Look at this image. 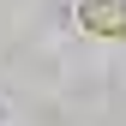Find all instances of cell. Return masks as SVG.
I'll return each instance as SVG.
<instances>
[{
  "label": "cell",
  "instance_id": "cell-1",
  "mask_svg": "<svg viewBox=\"0 0 126 126\" xmlns=\"http://www.w3.org/2000/svg\"><path fill=\"white\" fill-rule=\"evenodd\" d=\"M78 24H84L90 36L126 42V0H78Z\"/></svg>",
  "mask_w": 126,
  "mask_h": 126
}]
</instances>
